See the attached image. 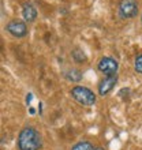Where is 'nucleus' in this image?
<instances>
[{"label": "nucleus", "mask_w": 142, "mask_h": 150, "mask_svg": "<svg viewBox=\"0 0 142 150\" xmlns=\"http://www.w3.org/2000/svg\"><path fill=\"white\" fill-rule=\"evenodd\" d=\"M118 83V75H114V76H105V78L99 83V96L101 97H105L114 90L115 85Z\"/></svg>", "instance_id": "nucleus-6"}, {"label": "nucleus", "mask_w": 142, "mask_h": 150, "mask_svg": "<svg viewBox=\"0 0 142 150\" xmlns=\"http://www.w3.org/2000/svg\"><path fill=\"white\" fill-rule=\"evenodd\" d=\"M63 76L70 82H79L82 79V72L77 68H67L66 71H63Z\"/></svg>", "instance_id": "nucleus-8"}, {"label": "nucleus", "mask_w": 142, "mask_h": 150, "mask_svg": "<svg viewBox=\"0 0 142 150\" xmlns=\"http://www.w3.org/2000/svg\"><path fill=\"white\" fill-rule=\"evenodd\" d=\"M16 143L19 150H40L43 146V139L34 127L28 126L21 130Z\"/></svg>", "instance_id": "nucleus-1"}, {"label": "nucleus", "mask_w": 142, "mask_h": 150, "mask_svg": "<svg viewBox=\"0 0 142 150\" xmlns=\"http://www.w3.org/2000/svg\"><path fill=\"white\" fill-rule=\"evenodd\" d=\"M118 14L122 19H131L138 14V3L137 0H120L118 6Z\"/></svg>", "instance_id": "nucleus-3"}, {"label": "nucleus", "mask_w": 142, "mask_h": 150, "mask_svg": "<svg viewBox=\"0 0 142 150\" xmlns=\"http://www.w3.org/2000/svg\"><path fill=\"white\" fill-rule=\"evenodd\" d=\"M71 150H94L93 145L87 141H82V142H78L75 143L74 146L71 147Z\"/></svg>", "instance_id": "nucleus-10"}, {"label": "nucleus", "mask_w": 142, "mask_h": 150, "mask_svg": "<svg viewBox=\"0 0 142 150\" xmlns=\"http://www.w3.org/2000/svg\"><path fill=\"white\" fill-rule=\"evenodd\" d=\"M71 57H72V60H74L75 63H85L86 62V55H85V52L82 51V49H79V48H75L74 51L71 52Z\"/></svg>", "instance_id": "nucleus-9"}, {"label": "nucleus", "mask_w": 142, "mask_h": 150, "mask_svg": "<svg viewBox=\"0 0 142 150\" xmlns=\"http://www.w3.org/2000/svg\"><path fill=\"white\" fill-rule=\"evenodd\" d=\"M141 23H142V14H141Z\"/></svg>", "instance_id": "nucleus-13"}, {"label": "nucleus", "mask_w": 142, "mask_h": 150, "mask_svg": "<svg viewBox=\"0 0 142 150\" xmlns=\"http://www.w3.org/2000/svg\"><path fill=\"white\" fill-rule=\"evenodd\" d=\"M6 30H7L12 37H15V38H22V37H25L28 34V25H26L25 21L12 19L7 23Z\"/></svg>", "instance_id": "nucleus-5"}, {"label": "nucleus", "mask_w": 142, "mask_h": 150, "mask_svg": "<svg viewBox=\"0 0 142 150\" xmlns=\"http://www.w3.org/2000/svg\"><path fill=\"white\" fill-rule=\"evenodd\" d=\"M118 68H119V63L118 60H115L114 57L109 56H104L99 60L97 63V70L101 74H104L105 76H114L118 75Z\"/></svg>", "instance_id": "nucleus-4"}, {"label": "nucleus", "mask_w": 142, "mask_h": 150, "mask_svg": "<svg viewBox=\"0 0 142 150\" xmlns=\"http://www.w3.org/2000/svg\"><path fill=\"white\" fill-rule=\"evenodd\" d=\"M134 70L137 74H141L142 75V53L135 56V60H134Z\"/></svg>", "instance_id": "nucleus-11"}, {"label": "nucleus", "mask_w": 142, "mask_h": 150, "mask_svg": "<svg viewBox=\"0 0 142 150\" xmlns=\"http://www.w3.org/2000/svg\"><path fill=\"white\" fill-rule=\"evenodd\" d=\"M70 96L72 100H75L78 104L85 105V107H90V105L96 104V100H97V96L89 87L79 86V85H77V86H74L71 89Z\"/></svg>", "instance_id": "nucleus-2"}, {"label": "nucleus", "mask_w": 142, "mask_h": 150, "mask_svg": "<svg viewBox=\"0 0 142 150\" xmlns=\"http://www.w3.org/2000/svg\"><path fill=\"white\" fill-rule=\"evenodd\" d=\"M22 16H23L25 22H34L37 18V8L32 3L26 1L22 4Z\"/></svg>", "instance_id": "nucleus-7"}, {"label": "nucleus", "mask_w": 142, "mask_h": 150, "mask_svg": "<svg viewBox=\"0 0 142 150\" xmlns=\"http://www.w3.org/2000/svg\"><path fill=\"white\" fill-rule=\"evenodd\" d=\"M94 150H104V147H101V146H99V147H94Z\"/></svg>", "instance_id": "nucleus-12"}]
</instances>
